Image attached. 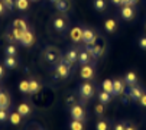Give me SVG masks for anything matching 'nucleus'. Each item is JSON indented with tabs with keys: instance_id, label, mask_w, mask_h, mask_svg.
Segmentation results:
<instances>
[{
	"instance_id": "f257e3e1",
	"label": "nucleus",
	"mask_w": 146,
	"mask_h": 130,
	"mask_svg": "<svg viewBox=\"0 0 146 130\" xmlns=\"http://www.w3.org/2000/svg\"><path fill=\"white\" fill-rule=\"evenodd\" d=\"M72 67H74V65L70 64L64 56H62L59 59V62L54 67V77H55V80H67V78H70V75L72 72Z\"/></svg>"
},
{
	"instance_id": "f03ea898",
	"label": "nucleus",
	"mask_w": 146,
	"mask_h": 130,
	"mask_svg": "<svg viewBox=\"0 0 146 130\" xmlns=\"http://www.w3.org/2000/svg\"><path fill=\"white\" fill-rule=\"evenodd\" d=\"M78 97L82 103H86L88 100H91L96 94V85L91 84L90 81H84V82H81L78 85Z\"/></svg>"
},
{
	"instance_id": "7ed1b4c3",
	"label": "nucleus",
	"mask_w": 146,
	"mask_h": 130,
	"mask_svg": "<svg viewBox=\"0 0 146 130\" xmlns=\"http://www.w3.org/2000/svg\"><path fill=\"white\" fill-rule=\"evenodd\" d=\"M61 52L59 49H56L55 46H46L42 52V59L48 64V65H52V67H55V65L59 62L61 59Z\"/></svg>"
},
{
	"instance_id": "20e7f679",
	"label": "nucleus",
	"mask_w": 146,
	"mask_h": 130,
	"mask_svg": "<svg viewBox=\"0 0 146 130\" xmlns=\"http://www.w3.org/2000/svg\"><path fill=\"white\" fill-rule=\"evenodd\" d=\"M86 49H88V51L93 54V56H94L96 59H100V58L104 55V49H106V42H104L103 38L98 36V39L96 40L94 45H86Z\"/></svg>"
},
{
	"instance_id": "39448f33",
	"label": "nucleus",
	"mask_w": 146,
	"mask_h": 130,
	"mask_svg": "<svg viewBox=\"0 0 146 130\" xmlns=\"http://www.w3.org/2000/svg\"><path fill=\"white\" fill-rule=\"evenodd\" d=\"M70 116H71V119L80 120V121L87 120V111L82 107V104H80V103H74L72 105H70Z\"/></svg>"
},
{
	"instance_id": "423d86ee",
	"label": "nucleus",
	"mask_w": 146,
	"mask_h": 130,
	"mask_svg": "<svg viewBox=\"0 0 146 130\" xmlns=\"http://www.w3.org/2000/svg\"><path fill=\"white\" fill-rule=\"evenodd\" d=\"M96 75V70H94V64H88V65H82L80 70V77L84 81H91Z\"/></svg>"
},
{
	"instance_id": "0eeeda50",
	"label": "nucleus",
	"mask_w": 146,
	"mask_h": 130,
	"mask_svg": "<svg viewBox=\"0 0 146 130\" xmlns=\"http://www.w3.org/2000/svg\"><path fill=\"white\" fill-rule=\"evenodd\" d=\"M97 59L93 56V54L88 51V49H81L80 51V55H78V64L80 67H82V65H88V64H94Z\"/></svg>"
},
{
	"instance_id": "6e6552de",
	"label": "nucleus",
	"mask_w": 146,
	"mask_h": 130,
	"mask_svg": "<svg viewBox=\"0 0 146 130\" xmlns=\"http://www.w3.org/2000/svg\"><path fill=\"white\" fill-rule=\"evenodd\" d=\"M97 39H98V35L96 33L94 29L84 28V32H82V42H84L86 45H94Z\"/></svg>"
},
{
	"instance_id": "1a4fd4ad",
	"label": "nucleus",
	"mask_w": 146,
	"mask_h": 130,
	"mask_svg": "<svg viewBox=\"0 0 146 130\" xmlns=\"http://www.w3.org/2000/svg\"><path fill=\"white\" fill-rule=\"evenodd\" d=\"M52 25H54V29H55L56 32H59V33H65V32H67V29H68V23H67V20H65L64 17H59V16L54 17Z\"/></svg>"
},
{
	"instance_id": "9d476101",
	"label": "nucleus",
	"mask_w": 146,
	"mask_h": 130,
	"mask_svg": "<svg viewBox=\"0 0 146 130\" xmlns=\"http://www.w3.org/2000/svg\"><path fill=\"white\" fill-rule=\"evenodd\" d=\"M19 43H20L22 46H25V48H31V46H33V43H35V35H33V32L28 29V31L23 33V36L20 38Z\"/></svg>"
},
{
	"instance_id": "9b49d317",
	"label": "nucleus",
	"mask_w": 146,
	"mask_h": 130,
	"mask_svg": "<svg viewBox=\"0 0 146 130\" xmlns=\"http://www.w3.org/2000/svg\"><path fill=\"white\" fill-rule=\"evenodd\" d=\"M124 85L126 84H124L123 80H120V78L113 80V97H120V96L124 94V90H126Z\"/></svg>"
},
{
	"instance_id": "f8f14e48",
	"label": "nucleus",
	"mask_w": 146,
	"mask_h": 130,
	"mask_svg": "<svg viewBox=\"0 0 146 130\" xmlns=\"http://www.w3.org/2000/svg\"><path fill=\"white\" fill-rule=\"evenodd\" d=\"M82 32H84V28L81 26H74L71 31H70V38L74 43H80L82 42Z\"/></svg>"
},
{
	"instance_id": "ddd939ff",
	"label": "nucleus",
	"mask_w": 146,
	"mask_h": 130,
	"mask_svg": "<svg viewBox=\"0 0 146 130\" xmlns=\"http://www.w3.org/2000/svg\"><path fill=\"white\" fill-rule=\"evenodd\" d=\"M78 55H80V51H78L77 48H70V49H67V52L64 54V58H65L70 64L75 65V64H78Z\"/></svg>"
},
{
	"instance_id": "4468645a",
	"label": "nucleus",
	"mask_w": 146,
	"mask_h": 130,
	"mask_svg": "<svg viewBox=\"0 0 146 130\" xmlns=\"http://www.w3.org/2000/svg\"><path fill=\"white\" fill-rule=\"evenodd\" d=\"M143 93H145V88H142V87L137 85V84L133 85V87H130V100L139 103V100H140V97L143 96Z\"/></svg>"
},
{
	"instance_id": "2eb2a0df",
	"label": "nucleus",
	"mask_w": 146,
	"mask_h": 130,
	"mask_svg": "<svg viewBox=\"0 0 146 130\" xmlns=\"http://www.w3.org/2000/svg\"><path fill=\"white\" fill-rule=\"evenodd\" d=\"M120 16L124 19V20H132L135 17V9L133 6L127 5V6H123L121 10H120Z\"/></svg>"
},
{
	"instance_id": "dca6fc26",
	"label": "nucleus",
	"mask_w": 146,
	"mask_h": 130,
	"mask_svg": "<svg viewBox=\"0 0 146 130\" xmlns=\"http://www.w3.org/2000/svg\"><path fill=\"white\" fill-rule=\"evenodd\" d=\"M55 9L61 13H68L71 9V0H58L55 3Z\"/></svg>"
},
{
	"instance_id": "f3484780",
	"label": "nucleus",
	"mask_w": 146,
	"mask_h": 130,
	"mask_svg": "<svg viewBox=\"0 0 146 130\" xmlns=\"http://www.w3.org/2000/svg\"><path fill=\"white\" fill-rule=\"evenodd\" d=\"M123 81H124V84L129 85V87L136 85V84H137V75H136V72L127 71L126 74H124V77H123Z\"/></svg>"
},
{
	"instance_id": "a211bd4d",
	"label": "nucleus",
	"mask_w": 146,
	"mask_h": 130,
	"mask_svg": "<svg viewBox=\"0 0 146 130\" xmlns=\"http://www.w3.org/2000/svg\"><path fill=\"white\" fill-rule=\"evenodd\" d=\"M17 113L22 116V117H29L31 114H32V107L28 104V103H20L19 105H17Z\"/></svg>"
},
{
	"instance_id": "6ab92c4d",
	"label": "nucleus",
	"mask_w": 146,
	"mask_h": 130,
	"mask_svg": "<svg viewBox=\"0 0 146 130\" xmlns=\"http://www.w3.org/2000/svg\"><path fill=\"white\" fill-rule=\"evenodd\" d=\"M3 65H5V68H7V70H15V68H17L19 67V61H17V58L16 56H5V59H3Z\"/></svg>"
},
{
	"instance_id": "aec40b11",
	"label": "nucleus",
	"mask_w": 146,
	"mask_h": 130,
	"mask_svg": "<svg viewBox=\"0 0 146 130\" xmlns=\"http://www.w3.org/2000/svg\"><path fill=\"white\" fill-rule=\"evenodd\" d=\"M97 97H98V101L100 103H103V104H110L111 103V100H113V96L110 94V93H107V91H104V90H100L98 93H97Z\"/></svg>"
},
{
	"instance_id": "412c9836",
	"label": "nucleus",
	"mask_w": 146,
	"mask_h": 130,
	"mask_svg": "<svg viewBox=\"0 0 146 130\" xmlns=\"http://www.w3.org/2000/svg\"><path fill=\"white\" fill-rule=\"evenodd\" d=\"M117 29V22L114 19H106L104 20V31H106L107 33H114Z\"/></svg>"
},
{
	"instance_id": "4be33fe9",
	"label": "nucleus",
	"mask_w": 146,
	"mask_h": 130,
	"mask_svg": "<svg viewBox=\"0 0 146 130\" xmlns=\"http://www.w3.org/2000/svg\"><path fill=\"white\" fill-rule=\"evenodd\" d=\"M42 88V85L39 84V81L36 78H29V94H38Z\"/></svg>"
},
{
	"instance_id": "5701e85b",
	"label": "nucleus",
	"mask_w": 146,
	"mask_h": 130,
	"mask_svg": "<svg viewBox=\"0 0 146 130\" xmlns=\"http://www.w3.org/2000/svg\"><path fill=\"white\" fill-rule=\"evenodd\" d=\"M12 29H16V31H20V32H26L29 28H28V23L23 19H16L12 23Z\"/></svg>"
},
{
	"instance_id": "b1692460",
	"label": "nucleus",
	"mask_w": 146,
	"mask_h": 130,
	"mask_svg": "<svg viewBox=\"0 0 146 130\" xmlns=\"http://www.w3.org/2000/svg\"><path fill=\"white\" fill-rule=\"evenodd\" d=\"M10 107V97L7 93L0 91V108H5V110H9Z\"/></svg>"
},
{
	"instance_id": "393cba45",
	"label": "nucleus",
	"mask_w": 146,
	"mask_h": 130,
	"mask_svg": "<svg viewBox=\"0 0 146 130\" xmlns=\"http://www.w3.org/2000/svg\"><path fill=\"white\" fill-rule=\"evenodd\" d=\"M9 121H10L12 126H19L20 121H22V116H20L17 113V110H16V111H13V113L9 114Z\"/></svg>"
},
{
	"instance_id": "a878e982",
	"label": "nucleus",
	"mask_w": 146,
	"mask_h": 130,
	"mask_svg": "<svg viewBox=\"0 0 146 130\" xmlns=\"http://www.w3.org/2000/svg\"><path fill=\"white\" fill-rule=\"evenodd\" d=\"M93 6L97 12H104L107 9V0H93Z\"/></svg>"
},
{
	"instance_id": "bb28decb",
	"label": "nucleus",
	"mask_w": 146,
	"mask_h": 130,
	"mask_svg": "<svg viewBox=\"0 0 146 130\" xmlns=\"http://www.w3.org/2000/svg\"><path fill=\"white\" fill-rule=\"evenodd\" d=\"M101 90L107 91V93H110V94L113 96V80H110V78L104 80V81L101 82Z\"/></svg>"
},
{
	"instance_id": "cd10ccee",
	"label": "nucleus",
	"mask_w": 146,
	"mask_h": 130,
	"mask_svg": "<svg viewBox=\"0 0 146 130\" xmlns=\"http://www.w3.org/2000/svg\"><path fill=\"white\" fill-rule=\"evenodd\" d=\"M68 127H70V130H84V121H80V120L71 119Z\"/></svg>"
},
{
	"instance_id": "c85d7f7f",
	"label": "nucleus",
	"mask_w": 146,
	"mask_h": 130,
	"mask_svg": "<svg viewBox=\"0 0 146 130\" xmlns=\"http://www.w3.org/2000/svg\"><path fill=\"white\" fill-rule=\"evenodd\" d=\"M96 130H110V121L106 119H100L96 124Z\"/></svg>"
},
{
	"instance_id": "c756f323",
	"label": "nucleus",
	"mask_w": 146,
	"mask_h": 130,
	"mask_svg": "<svg viewBox=\"0 0 146 130\" xmlns=\"http://www.w3.org/2000/svg\"><path fill=\"white\" fill-rule=\"evenodd\" d=\"M19 91L22 94H29V80H20V82H19Z\"/></svg>"
},
{
	"instance_id": "7c9ffc66",
	"label": "nucleus",
	"mask_w": 146,
	"mask_h": 130,
	"mask_svg": "<svg viewBox=\"0 0 146 130\" xmlns=\"http://www.w3.org/2000/svg\"><path fill=\"white\" fill-rule=\"evenodd\" d=\"M16 9L20 12H25L29 9V0H16Z\"/></svg>"
},
{
	"instance_id": "2f4dec72",
	"label": "nucleus",
	"mask_w": 146,
	"mask_h": 130,
	"mask_svg": "<svg viewBox=\"0 0 146 130\" xmlns=\"http://www.w3.org/2000/svg\"><path fill=\"white\" fill-rule=\"evenodd\" d=\"M5 55H7V56H16L17 55V48L13 45V43H9V45L5 48Z\"/></svg>"
},
{
	"instance_id": "473e14b6",
	"label": "nucleus",
	"mask_w": 146,
	"mask_h": 130,
	"mask_svg": "<svg viewBox=\"0 0 146 130\" xmlns=\"http://www.w3.org/2000/svg\"><path fill=\"white\" fill-rule=\"evenodd\" d=\"M104 105H106V104H103V103H97V104H96V107H94V111H96V114H97L98 117H103V114H104Z\"/></svg>"
},
{
	"instance_id": "72a5a7b5",
	"label": "nucleus",
	"mask_w": 146,
	"mask_h": 130,
	"mask_svg": "<svg viewBox=\"0 0 146 130\" xmlns=\"http://www.w3.org/2000/svg\"><path fill=\"white\" fill-rule=\"evenodd\" d=\"M2 2H3L5 7H6L9 12H12V10L15 9V6H16V0H2Z\"/></svg>"
},
{
	"instance_id": "f704fd0d",
	"label": "nucleus",
	"mask_w": 146,
	"mask_h": 130,
	"mask_svg": "<svg viewBox=\"0 0 146 130\" xmlns=\"http://www.w3.org/2000/svg\"><path fill=\"white\" fill-rule=\"evenodd\" d=\"M9 120V110L0 108V123H6Z\"/></svg>"
},
{
	"instance_id": "c9c22d12",
	"label": "nucleus",
	"mask_w": 146,
	"mask_h": 130,
	"mask_svg": "<svg viewBox=\"0 0 146 130\" xmlns=\"http://www.w3.org/2000/svg\"><path fill=\"white\" fill-rule=\"evenodd\" d=\"M5 39H6L9 43H15V42H17V40H16V38H15V35L12 33V31H10V32H7V33L5 35Z\"/></svg>"
},
{
	"instance_id": "e433bc0d",
	"label": "nucleus",
	"mask_w": 146,
	"mask_h": 130,
	"mask_svg": "<svg viewBox=\"0 0 146 130\" xmlns=\"http://www.w3.org/2000/svg\"><path fill=\"white\" fill-rule=\"evenodd\" d=\"M137 43H139V48L140 49L146 51V36H140L139 40H137Z\"/></svg>"
},
{
	"instance_id": "4c0bfd02",
	"label": "nucleus",
	"mask_w": 146,
	"mask_h": 130,
	"mask_svg": "<svg viewBox=\"0 0 146 130\" xmlns=\"http://www.w3.org/2000/svg\"><path fill=\"white\" fill-rule=\"evenodd\" d=\"M113 130H126V123H121V121L116 123V124H114V129H113Z\"/></svg>"
},
{
	"instance_id": "58836bf2",
	"label": "nucleus",
	"mask_w": 146,
	"mask_h": 130,
	"mask_svg": "<svg viewBox=\"0 0 146 130\" xmlns=\"http://www.w3.org/2000/svg\"><path fill=\"white\" fill-rule=\"evenodd\" d=\"M26 130H44V129L40 127V126H38L36 123H31V124H29V127H28Z\"/></svg>"
},
{
	"instance_id": "ea45409f",
	"label": "nucleus",
	"mask_w": 146,
	"mask_h": 130,
	"mask_svg": "<svg viewBox=\"0 0 146 130\" xmlns=\"http://www.w3.org/2000/svg\"><path fill=\"white\" fill-rule=\"evenodd\" d=\"M139 104H140L142 107H145V108H146V90H145L143 96L140 97V100H139Z\"/></svg>"
},
{
	"instance_id": "a19ab883",
	"label": "nucleus",
	"mask_w": 146,
	"mask_h": 130,
	"mask_svg": "<svg viewBox=\"0 0 146 130\" xmlns=\"http://www.w3.org/2000/svg\"><path fill=\"white\" fill-rule=\"evenodd\" d=\"M5 77V65H0V80Z\"/></svg>"
},
{
	"instance_id": "79ce46f5",
	"label": "nucleus",
	"mask_w": 146,
	"mask_h": 130,
	"mask_svg": "<svg viewBox=\"0 0 146 130\" xmlns=\"http://www.w3.org/2000/svg\"><path fill=\"white\" fill-rule=\"evenodd\" d=\"M5 5H3V2H2V0H0V15H3L5 13Z\"/></svg>"
},
{
	"instance_id": "37998d69",
	"label": "nucleus",
	"mask_w": 146,
	"mask_h": 130,
	"mask_svg": "<svg viewBox=\"0 0 146 130\" xmlns=\"http://www.w3.org/2000/svg\"><path fill=\"white\" fill-rule=\"evenodd\" d=\"M111 3H113L114 6H120V5H121V0H111Z\"/></svg>"
},
{
	"instance_id": "c03bdc74",
	"label": "nucleus",
	"mask_w": 146,
	"mask_h": 130,
	"mask_svg": "<svg viewBox=\"0 0 146 130\" xmlns=\"http://www.w3.org/2000/svg\"><path fill=\"white\" fill-rule=\"evenodd\" d=\"M130 5V0H121V6H127Z\"/></svg>"
},
{
	"instance_id": "a18cd8bd",
	"label": "nucleus",
	"mask_w": 146,
	"mask_h": 130,
	"mask_svg": "<svg viewBox=\"0 0 146 130\" xmlns=\"http://www.w3.org/2000/svg\"><path fill=\"white\" fill-rule=\"evenodd\" d=\"M126 130H136V127H135L133 124H127V126H126Z\"/></svg>"
},
{
	"instance_id": "49530a36",
	"label": "nucleus",
	"mask_w": 146,
	"mask_h": 130,
	"mask_svg": "<svg viewBox=\"0 0 146 130\" xmlns=\"http://www.w3.org/2000/svg\"><path fill=\"white\" fill-rule=\"evenodd\" d=\"M137 2H139V0H130V6H135Z\"/></svg>"
},
{
	"instance_id": "de8ad7c7",
	"label": "nucleus",
	"mask_w": 146,
	"mask_h": 130,
	"mask_svg": "<svg viewBox=\"0 0 146 130\" xmlns=\"http://www.w3.org/2000/svg\"><path fill=\"white\" fill-rule=\"evenodd\" d=\"M49 2H51V3H54V5H55V3H56V2H58V0H49Z\"/></svg>"
},
{
	"instance_id": "09e8293b",
	"label": "nucleus",
	"mask_w": 146,
	"mask_h": 130,
	"mask_svg": "<svg viewBox=\"0 0 146 130\" xmlns=\"http://www.w3.org/2000/svg\"><path fill=\"white\" fill-rule=\"evenodd\" d=\"M31 2H38V0H31Z\"/></svg>"
}]
</instances>
